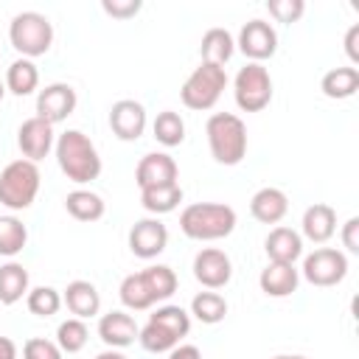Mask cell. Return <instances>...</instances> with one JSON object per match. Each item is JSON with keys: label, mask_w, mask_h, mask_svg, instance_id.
Returning a JSON list of instances; mask_svg holds the SVG:
<instances>
[{"label": "cell", "mask_w": 359, "mask_h": 359, "mask_svg": "<svg viewBox=\"0 0 359 359\" xmlns=\"http://www.w3.org/2000/svg\"><path fill=\"white\" fill-rule=\"evenodd\" d=\"M53 154H56L62 174L76 185H87V182L98 180V174H101V157H98L95 143L79 129L62 132L53 143Z\"/></svg>", "instance_id": "obj_1"}, {"label": "cell", "mask_w": 359, "mask_h": 359, "mask_svg": "<svg viewBox=\"0 0 359 359\" xmlns=\"http://www.w3.org/2000/svg\"><path fill=\"white\" fill-rule=\"evenodd\" d=\"M236 210L224 202H194L180 213V230L194 241H219L236 230Z\"/></svg>", "instance_id": "obj_2"}, {"label": "cell", "mask_w": 359, "mask_h": 359, "mask_svg": "<svg viewBox=\"0 0 359 359\" xmlns=\"http://www.w3.org/2000/svg\"><path fill=\"white\" fill-rule=\"evenodd\" d=\"M208 149L216 163L222 165H238L247 154V126L233 112H213L205 123Z\"/></svg>", "instance_id": "obj_3"}, {"label": "cell", "mask_w": 359, "mask_h": 359, "mask_svg": "<svg viewBox=\"0 0 359 359\" xmlns=\"http://www.w3.org/2000/svg\"><path fill=\"white\" fill-rule=\"evenodd\" d=\"M39 168L36 163L20 157L11 160L3 171H0V205H6L8 210H25L34 205L36 194H39Z\"/></svg>", "instance_id": "obj_4"}, {"label": "cell", "mask_w": 359, "mask_h": 359, "mask_svg": "<svg viewBox=\"0 0 359 359\" xmlns=\"http://www.w3.org/2000/svg\"><path fill=\"white\" fill-rule=\"evenodd\" d=\"M8 39L14 50L22 53V59H36V56H45L53 45V25L39 11H20L11 17Z\"/></svg>", "instance_id": "obj_5"}, {"label": "cell", "mask_w": 359, "mask_h": 359, "mask_svg": "<svg viewBox=\"0 0 359 359\" xmlns=\"http://www.w3.org/2000/svg\"><path fill=\"white\" fill-rule=\"evenodd\" d=\"M227 87V73L224 67L219 65H208V62H199V67L185 79L182 90H180V98L188 109H196V112H205V109H213L216 101L222 98Z\"/></svg>", "instance_id": "obj_6"}, {"label": "cell", "mask_w": 359, "mask_h": 359, "mask_svg": "<svg viewBox=\"0 0 359 359\" xmlns=\"http://www.w3.org/2000/svg\"><path fill=\"white\" fill-rule=\"evenodd\" d=\"M233 95L241 112H261L272 101V76L264 65L247 62L233 81Z\"/></svg>", "instance_id": "obj_7"}, {"label": "cell", "mask_w": 359, "mask_h": 359, "mask_svg": "<svg viewBox=\"0 0 359 359\" xmlns=\"http://www.w3.org/2000/svg\"><path fill=\"white\" fill-rule=\"evenodd\" d=\"M300 275L311 286H320V289L337 286L348 275V255L342 250H337V247H317L314 252H309L303 258Z\"/></svg>", "instance_id": "obj_8"}, {"label": "cell", "mask_w": 359, "mask_h": 359, "mask_svg": "<svg viewBox=\"0 0 359 359\" xmlns=\"http://www.w3.org/2000/svg\"><path fill=\"white\" fill-rule=\"evenodd\" d=\"M238 50L250 59V62H264L269 56H275L278 50V31L266 22V20H250L241 25L238 39H236Z\"/></svg>", "instance_id": "obj_9"}, {"label": "cell", "mask_w": 359, "mask_h": 359, "mask_svg": "<svg viewBox=\"0 0 359 359\" xmlns=\"http://www.w3.org/2000/svg\"><path fill=\"white\" fill-rule=\"evenodd\" d=\"M76 104H79L76 90L65 81H53L45 90H39V95H36V118L56 126V123H62L73 115Z\"/></svg>", "instance_id": "obj_10"}, {"label": "cell", "mask_w": 359, "mask_h": 359, "mask_svg": "<svg viewBox=\"0 0 359 359\" xmlns=\"http://www.w3.org/2000/svg\"><path fill=\"white\" fill-rule=\"evenodd\" d=\"M194 278L205 289H210V292L227 286L230 278H233V261H230V255L224 250H216V247L199 250L194 255Z\"/></svg>", "instance_id": "obj_11"}, {"label": "cell", "mask_w": 359, "mask_h": 359, "mask_svg": "<svg viewBox=\"0 0 359 359\" xmlns=\"http://www.w3.org/2000/svg\"><path fill=\"white\" fill-rule=\"evenodd\" d=\"M165 247H168V227L157 216H149V219H140V222L132 224V230H129V250H132V255H137L143 261H151Z\"/></svg>", "instance_id": "obj_12"}, {"label": "cell", "mask_w": 359, "mask_h": 359, "mask_svg": "<svg viewBox=\"0 0 359 359\" xmlns=\"http://www.w3.org/2000/svg\"><path fill=\"white\" fill-rule=\"evenodd\" d=\"M146 123H149L146 109L135 98H121L109 109V129H112V135L118 140H126V143L137 140L146 132Z\"/></svg>", "instance_id": "obj_13"}, {"label": "cell", "mask_w": 359, "mask_h": 359, "mask_svg": "<svg viewBox=\"0 0 359 359\" xmlns=\"http://www.w3.org/2000/svg\"><path fill=\"white\" fill-rule=\"evenodd\" d=\"M53 143H56L53 126H50L48 121L36 118V115H34V118H28V121H22V123H20V129H17V146H20L22 157H25V160H31V163H36V160L48 157V154H50V149H53Z\"/></svg>", "instance_id": "obj_14"}, {"label": "cell", "mask_w": 359, "mask_h": 359, "mask_svg": "<svg viewBox=\"0 0 359 359\" xmlns=\"http://www.w3.org/2000/svg\"><path fill=\"white\" fill-rule=\"evenodd\" d=\"M177 160L165 151H149L140 157L137 168H135V182L137 188H157V185H174L177 182Z\"/></svg>", "instance_id": "obj_15"}, {"label": "cell", "mask_w": 359, "mask_h": 359, "mask_svg": "<svg viewBox=\"0 0 359 359\" xmlns=\"http://www.w3.org/2000/svg\"><path fill=\"white\" fill-rule=\"evenodd\" d=\"M137 334H140V328H137L135 317L126 314V311H107L98 320V337H101V342L107 348H118L121 351V348L132 345L137 339Z\"/></svg>", "instance_id": "obj_16"}, {"label": "cell", "mask_w": 359, "mask_h": 359, "mask_svg": "<svg viewBox=\"0 0 359 359\" xmlns=\"http://www.w3.org/2000/svg\"><path fill=\"white\" fill-rule=\"evenodd\" d=\"M337 233V210L325 202H314L303 210L300 219V236L314 241V244H325L331 236Z\"/></svg>", "instance_id": "obj_17"}, {"label": "cell", "mask_w": 359, "mask_h": 359, "mask_svg": "<svg viewBox=\"0 0 359 359\" xmlns=\"http://www.w3.org/2000/svg\"><path fill=\"white\" fill-rule=\"evenodd\" d=\"M297 283H300V269H294V264L269 261L258 275V286L266 297H289L292 292H297Z\"/></svg>", "instance_id": "obj_18"}, {"label": "cell", "mask_w": 359, "mask_h": 359, "mask_svg": "<svg viewBox=\"0 0 359 359\" xmlns=\"http://www.w3.org/2000/svg\"><path fill=\"white\" fill-rule=\"evenodd\" d=\"M286 210H289V196L280 188H272V185L258 188L250 199V213L261 224H278L286 216Z\"/></svg>", "instance_id": "obj_19"}, {"label": "cell", "mask_w": 359, "mask_h": 359, "mask_svg": "<svg viewBox=\"0 0 359 359\" xmlns=\"http://www.w3.org/2000/svg\"><path fill=\"white\" fill-rule=\"evenodd\" d=\"M264 250L275 264H294L303 255V236L292 227H272L264 238Z\"/></svg>", "instance_id": "obj_20"}, {"label": "cell", "mask_w": 359, "mask_h": 359, "mask_svg": "<svg viewBox=\"0 0 359 359\" xmlns=\"http://www.w3.org/2000/svg\"><path fill=\"white\" fill-rule=\"evenodd\" d=\"M62 303L70 309L73 317L87 320L101 311V294L90 280H70L67 289L62 292Z\"/></svg>", "instance_id": "obj_21"}, {"label": "cell", "mask_w": 359, "mask_h": 359, "mask_svg": "<svg viewBox=\"0 0 359 359\" xmlns=\"http://www.w3.org/2000/svg\"><path fill=\"white\" fill-rule=\"evenodd\" d=\"M236 53V39L227 28H208L202 42H199V56L208 65H219L224 67L230 62V56Z\"/></svg>", "instance_id": "obj_22"}, {"label": "cell", "mask_w": 359, "mask_h": 359, "mask_svg": "<svg viewBox=\"0 0 359 359\" xmlns=\"http://www.w3.org/2000/svg\"><path fill=\"white\" fill-rule=\"evenodd\" d=\"M31 289V278L28 269L17 261H8L0 266V303L3 306H14L20 303Z\"/></svg>", "instance_id": "obj_23"}, {"label": "cell", "mask_w": 359, "mask_h": 359, "mask_svg": "<svg viewBox=\"0 0 359 359\" xmlns=\"http://www.w3.org/2000/svg\"><path fill=\"white\" fill-rule=\"evenodd\" d=\"M320 90L325 98H334V101H342V98H351L356 90H359V67H331L323 79H320Z\"/></svg>", "instance_id": "obj_24"}, {"label": "cell", "mask_w": 359, "mask_h": 359, "mask_svg": "<svg viewBox=\"0 0 359 359\" xmlns=\"http://www.w3.org/2000/svg\"><path fill=\"white\" fill-rule=\"evenodd\" d=\"M65 208L76 222H98L107 210L104 199L90 188H76L65 196Z\"/></svg>", "instance_id": "obj_25"}, {"label": "cell", "mask_w": 359, "mask_h": 359, "mask_svg": "<svg viewBox=\"0 0 359 359\" xmlns=\"http://www.w3.org/2000/svg\"><path fill=\"white\" fill-rule=\"evenodd\" d=\"M39 87V70L34 65V59H14L6 70V93H14V95H31L34 90Z\"/></svg>", "instance_id": "obj_26"}, {"label": "cell", "mask_w": 359, "mask_h": 359, "mask_svg": "<svg viewBox=\"0 0 359 359\" xmlns=\"http://www.w3.org/2000/svg\"><path fill=\"white\" fill-rule=\"evenodd\" d=\"M180 202H182V188H180V182H174V185H157V188H143V191H140V205H143L151 216L171 213Z\"/></svg>", "instance_id": "obj_27"}, {"label": "cell", "mask_w": 359, "mask_h": 359, "mask_svg": "<svg viewBox=\"0 0 359 359\" xmlns=\"http://www.w3.org/2000/svg\"><path fill=\"white\" fill-rule=\"evenodd\" d=\"M188 314L196 317L205 325H216V323H222L227 317V300L219 292H210V289L208 292H199V294H194Z\"/></svg>", "instance_id": "obj_28"}, {"label": "cell", "mask_w": 359, "mask_h": 359, "mask_svg": "<svg viewBox=\"0 0 359 359\" xmlns=\"http://www.w3.org/2000/svg\"><path fill=\"white\" fill-rule=\"evenodd\" d=\"M151 132H154L157 143H163L165 149H174V146H180L185 140V121H182L180 112L163 109V112H157V118L151 123Z\"/></svg>", "instance_id": "obj_29"}, {"label": "cell", "mask_w": 359, "mask_h": 359, "mask_svg": "<svg viewBox=\"0 0 359 359\" xmlns=\"http://www.w3.org/2000/svg\"><path fill=\"white\" fill-rule=\"evenodd\" d=\"M118 294H121V303L129 311H146V309L154 306V297H151V292H149V286H146V280H143L140 272L126 275L121 280V286H118Z\"/></svg>", "instance_id": "obj_30"}, {"label": "cell", "mask_w": 359, "mask_h": 359, "mask_svg": "<svg viewBox=\"0 0 359 359\" xmlns=\"http://www.w3.org/2000/svg\"><path fill=\"white\" fill-rule=\"evenodd\" d=\"M140 275H143L154 303H163L177 292V272L171 266H165V264H151V266L140 269Z\"/></svg>", "instance_id": "obj_31"}, {"label": "cell", "mask_w": 359, "mask_h": 359, "mask_svg": "<svg viewBox=\"0 0 359 359\" xmlns=\"http://www.w3.org/2000/svg\"><path fill=\"white\" fill-rule=\"evenodd\" d=\"M28 244V227L17 216H0V255L14 258Z\"/></svg>", "instance_id": "obj_32"}, {"label": "cell", "mask_w": 359, "mask_h": 359, "mask_svg": "<svg viewBox=\"0 0 359 359\" xmlns=\"http://www.w3.org/2000/svg\"><path fill=\"white\" fill-rule=\"evenodd\" d=\"M151 323H157L160 328H165L171 337L182 339L188 337L191 331V314L182 309V306H174V303H165V306H157V311L149 317Z\"/></svg>", "instance_id": "obj_33"}, {"label": "cell", "mask_w": 359, "mask_h": 359, "mask_svg": "<svg viewBox=\"0 0 359 359\" xmlns=\"http://www.w3.org/2000/svg\"><path fill=\"white\" fill-rule=\"evenodd\" d=\"M87 339H90V331H87V325H84V320H79V317H67L65 323H59V328H56V345L62 348V353H79L84 345H87Z\"/></svg>", "instance_id": "obj_34"}, {"label": "cell", "mask_w": 359, "mask_h": 359, "mask_svg": "<svg viewBox=\"0 0 359 359\" xmlns=\"http://www.w3.org/2000/svg\"><path fill=\"white\" fill-rule=\"evenodd\" d=\"M25 306L36 317H53L62 309V294L53 286H34L25 294Z\"/></svg>", "instance_id": "obj_35"}, {"label": "cell", "mask_w": 359, "mask_h": 359, "mask_svg": "<svg viewBox=\"0 0 359 359\" xmlns=\"http://www.w3.org/2000/svg\"><path fill=\"white\" fill-rule=\"evenodd\" d=\"M137 342H140V348H143V351H149V353H168L171 348H177V345H180V339H177V337H171L165 328H160V325H157V323H151V320L140 328Z\"/></svg>", "instance_id": "obj_36"}, {"label": "cell", "mask_w": 359, "mask_h": 359, "mask_svg": "<svg viewBox=\"0 0 359 359\" xmlns=\"http://www.w3.org/2000/svg\"><path fill=\"white\" fill-rule=\"evenodd\" d=\"M22 359H62V348L53 339L45 337H31L22 345Z\"/></svg>", "instance_id": "obj_37"}, {"label": "cell", "mask_w": 359, "mask_h": 359, "mask_svg": "<svg viewBox=\"0 0 359 359\" xmlns=\"http://www.w3.org/2000/svg\"><path fill=\"white\" fill-rule=\"evenodd\" d=\"M266 8L278 22H297L306 11V3L303 0H269Z\"/></svg>", "instance_id": "obj_38"}, {"label": "cell", "mask_w": 359, "mask_h": 359, "mask_svg": "<svg viewBox=\"0 0 359 359\" xmlns=\"http://www.w3.org/2000/svg\"><path fill=\"white\" fill-rule=\"evenodd\" d=\"M140 0H101V8L104 14H109L112 20H129L140 11Z\"/></svg>", "instance_id": "obj_39"}, {"label": "cell", "mask_w": 359, "mask_h": 359, "mask_svg": "<svg viewBox=\"0 0 359 359\" xmlns=\"http://www.w3.org/2000/svg\"><path fill=\"white\" fill-rule=\"evenodd\" d=\"M342 247L348 252H359V216H351L345 224H342Z\"/></svg>", "instance_id": "obj_40"}, {"label": "cell", "mask_w": 359, "mask_h": 359, "mask_svg": "<svg viewBox=\"0 0 359 359\" xmlns=\"http://www.w3.org/2000/svg\"><path fill=\"white\" fill-rule=\"evenodd\" d=\"M345 53L351 59V67L359 65V25H351L345 34Z\"/></svg>", "instance_id": "obj_41"}, {"label": "cell", "mask_w": 359, "mask_h": 359, "mask_svg": "<svg viewBox=\"0 0 359 359\" xmlns=\"http://www.w3.org/2000/svg\"><path fill=\"white\" fill-rule=\"evenodd\" d=\"M168 359H202V351L196 345H177L168 351Z\"/></svg>", "instance_id": "obj_42"}, {"label": "cell", "mask_w": 359, "mask_h": 359, "mask_svg": "<svg viewBox=\"0 0 359 359\" xmlns=\"http://www.w3.org/2000/svg\"><path fill=\"white\" fill-rule=\"evenodd\" d=\"M0 359H17V345L8 337H0Z\"/></svg>", "instance_id": "obj_43"}, {"label": "cell", "mask_w": 359, "mask_h": 359, "mask_svg": "<svg viewBox=\"0 0 359 359\" xmlns=\"http://www.w3.org/2000/svg\"><path fill=\"white\" fill-rule=\"evenodd\" d=\"M95 359H126V353L118 351V348H107V351H101Z\"/></svg>", "instance_id": "obj_44"}, {"label": "cell", "mask_w": 359, "mask_h": 359, "mask_svg": "<svg viewBox=\"0 0 359 359\" xmlns=\"http://www.w3.org/2000/svg\"><path fill=\"white\" fill-rule=\"evenodd\" d=\"M272 359H306V356H300V353H280V356H272Z\"/></svg>", "instance_id": "obj_45"}, {"label": "cell", "mask_w": 359, "mask_h": 359, "mask_svg": "<svg viewBox=\"0 0 359 359\" xmlns=\"http://www.w3.org/2000/svg\"><path fill=\"white\" fill-rule=\"evenodd\" d=\"M3 95H6V81H0V101H3Z\"/></svg>", "instance_id": "obj_46"}]
</instances>
